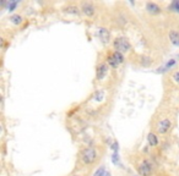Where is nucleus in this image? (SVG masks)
<instances>
[{
  "mask_svg": "<svg viewBox=\"0 0 179 176\" xmlns=\"http://www.w3.org/2000/svg\"><path fill=\"white\" fill-rule=\"evenodd\" d=\"M98 159V153L96 150V148L93 147H86L81 150L80 153V160L82 164L87 165V166H91L93 165Z\"/></svg>",
  "mask_w": 179,
  "mask_h": 176,
  "instance_id": "1",
  "label": "nucleus"
},
{
  "mask_svg": "<svg viewBox=\"0 0 179 176\" xmlns=\"http://www.w3.org/2000/svg\"><path fill=\"white\" fill-rule=\"evenodd\" d=\"M113 47L115 49V51H119V53H126V51H130L131 50V44L130 42L124 38V37H119V38H115L114 42H113Z\"/></svg>",
  "mask_w": 179,
  "mask_h": 176,
  "instance_id": "2",
  "label": "nucleus"
},
{
  "mask_svg": "<svg viewBox=\"0 0 179 176\" xmlns=\"http://www.w3.org/2000/svg\"><path fill=\"white\" fill-rule=\"evenodd\" d=\"M80 10L83 15H86L87 17H92L96 14V6L93 5V2L91 1H83L80 5Z\"/></svg>",
  "mask_w": 179,
  "mask_h": 176,
  "instance_id": "3",
  "label": "nucleus"
},
{
  "mask_svg": "<svg viewBox=\"0 0 179 176\" xmlns=\"http://www.w3.org/2000/svg\"><path fill=\"white\" fill-rule=\"evenodd\" d=\"M152 170H153V166L148 160H143V163L138 165V174L140 176H151Z\"/></svg>",
  "mask_w": 179,
  "mask_h": 176,
  "instance_id": "4",
  "label": "nucleus"
},
{
  "mask_svg": "<svg viewBox=\"0 0 179 176\" xmlns=\"http://www.w3.org/2000/svg\"><path fill=\"white\" fill-rule=\"evenodd\" d=\"M171 127H172V121L168 117H166V119H162L158 121L156 129H157V132L160 135H166L171 130Z\"/></svg>",
  "mask_w": 179,
  "mask_h": 176,
  "instance_id": "5",
  "label": "nucleus"
},
{
  "mask_svg": "<svg viewBox=\"0 0 179 176\" xmlns=\"http://www.w3.org/2000/svg\"><path fill=\"white\" fill-rule=\"evenodd\" d=\"M108 64L106 63H102V64H100L98 66H97V71H96V77H97V80H103L104 77H106V75H107L108 72Z\"/></svg>",
  "mask_w": 179,
  "mask_h": 176,
  "instance_id": "6",
  "label": "nucleus"
},
{
  "mask_svg": "<svg viewBox=\"0 0 179 176\" xmlns=\"http://www.w3.org/2000/svg\"><path fill=\"white\" fill-rule=\"evenodd\" d=\"M146 10H147V12H150L151 15H158V14L161 12V6H160L157 2L148 1V2H146Z\"/></svg>",
  "mask_w": 179,
  "mask_h": 176,
  "instance_id": "7",
  "label": "nucleus"
},
{
  "mask_svg": "<svg viewBox=\"0 0 179 176\" xmlns=\"http://www.w3.org/2000/svg\"><path fill=\"white\" fill-rule=\"evenodd\" d=\"M176 65H177V60H176V59H171V60H168L163 66H161V68L157 70V72H158V73H163V72L168 71L169 69L174 68Z\"/></svg>",
  "mask_w": 179,
  "mask_h": 176,
  "instance_id": "8",
  "label": "nucleus"
},
{
  "mask_svg": "<svg viewBox=\"0 0 179 176\" xmlns=\"http://www.w3.org/2000/svg\"><path fill=\"white\" fill-rule=\"evenodd\" d=\"M147 142L151 147H157L158 143H160V140H158V136L155 133V132H148L147 133Z\"/></svg>",
  "mask_w": 179,
  "mask_h": 176,
  "instance_id": "9",
  "label": "nucleus"
},
{
  "mask_svg": "<svg viewBox=\"0 0 179 176\" xmlns=\"http://www.w3.org/2000/svg\"><path fill=\"white\" fill-rule=\"evenodd\" d=\"M168 37H169V40L172 42V44H173V45L179 47V32L178 31L171 30V31H169V33H168Z\"/></svg>",
  "mask_w": 179,
  "mask_h": 176,
  "instance_id": "10",
  "label": "nucleus"
},
{
  "mask_svg": "<svg viewBox=\"0 0 179 176\" xmlns=\"http://www.w3.org/2000/svg\"><path fill=\"white\" fill-rule=\"evenodd\" d=\"M64 12H66V14H71V15H79L80 14V7L79 6H76V5H68V6H65L64 9Z\"/></svg>",
  "mask_w": 179,
  "mask_h": 176,
  "instance_id": "11",
  "label": "nucleus"
},
{
  "mask_svg": "<svg viewBox=\"0 0 179 176\" xmlns=\"http://www.w3.org/2000/svg\"><path fill=\"white\" fill-rule=\"evenodd\" d=\"M22 21H23V18H22V16H21V15L15 14V15H11V16H10V22H11V23H14V25H16V26L21 25V23H22Z\"/></svg>",
  "mask_w": 179,
  "mask_h": 176,
  "instance_id": "12",
  "label": "nucleus"
},
{
  "mask_svg": "<svg viewBox=\"0 0 179 176\" xmlns=\"http://www.w3.org/2000/svg\"><path fill=\"white\" fill-rule=\"evenodd\" d=\"M112 56L114 58V60L120 65V64H123L124 63V60H125V58H124V54L123 53H119V51H113L112 53Z\"/></svg>",
  "mask_w": 179,
  "mask_h": 176,
  "instance_id": "13",
  "label": "nucleus"
},
{
  "mask_svg": "<svg viewBox=\"0 0 179 176\" xmlns=\"http://www.w3.org/2000/svg\"><path fill=\"white\" fill-rule=\"evenodd\" d=\"M98 35H100V38L102 39V42H104V43L109 42V32H108L106 28H100Z\"/></svg>",
  "mask_w": 179,
  "mask_h": 176,
  "instance_id": "14",
  "label": "nucleus"
},
{
  "mask_svg": "<svg viewBox=\"0 0 179 176\" xmlns=\"http://www.w3.org/2000/svg\"><path fill=\"white\" fill-rule=\"evenodd\" d=\"M169 10L176 12V14H179V0H173L169 5Z\"/></svg>",
  "mask_w": 179,
  "mask_h": 176,
  "instance_id": "15",
  "label": "nucleus"
},
{
  "mask_svg": "<svg viewBox=\"0 0 179 176\" xmlns=\"http://www.w3.org/2000/svg\"><path fill=\"white\" fill-rule=\"evenodd\" d=\"M107 64H108V66H110V68H113V69H115V68H118V66H119V64L114 60V58L112 56V54H110V55H108Z\"/></svg>",
  "mask_w": 179,
  "mask_h": 176,
  "instance_id": "16",
  "label": "nucleus"
},
{
  "mask_svg": "<svg viewBox=\"0 0 179 176\" xmlns=\"http://www.w3.org/2000/svg\"><path fill=\"white\" fill-rule=\"evenodd\" d=\"M17 1H7L6 2V9L9 10V11H14L15 9H16V6H17Z\"/></svg>",
  "mask_w": 179,
  "mask_h": 176,
  "instance_id": "17",
  "label": "nucleus"
},
{
  "mask_svg": "<svg viewBox=\"0 0 179 176\" xmlns=\"http://www.w3.org/2000/svg\"><path fill=\"white\" fill-rule=\"evenodd\" d=\"M171 78L173 82H176L177 84H179V70H176L172 75H171Z\"/></svg>",
  "mask_w": 179,
  "mask_h": 176,
  "instance_id": "18",
  "label": "nucleus"
},
{
  "mask_svg": "<svg viewBox=\"0 0 179 176\" xmlns=\"http://www.w3.org/2000/svg\"><path fill=\"white\" fill-rule=\"evenodd\" d=\"M141 64H143V66H145V68H147V66H151V64H152V60H151L150 58H146V56H143V59H141Z\"/></svg>",
  "mask_w": 179,
  "mask_h": 176,
  "instance_id": "19",
  "label": "nucleus"
},
{
  "mask_svg": "<svg viewBox=\"0 0 179 176\" xmlns=\"http://www.w3.org/2000/svg\"><path fill=\"white\" fill-rule=\"evenodd\" d=\"M107 171H106V168L104 166H101L96 173H95V176H106Z\"/></svg>",
  "mask_w": 179,
  "mask_h": 176,
  "instance_id": "20",
  "label": "nucleus"
},
{
  "mask_svg": "<svg viewBox=\"0 0 179 176\" xmlns=\"http://www.w3.org/2000/svg\"><path fill=\"white\" fill-rule=\"evenodd\" d=\"M112 160H113V163L115 164V165H120V160H119V155H118V152L115 153H113V157H112Z\"/></svg>",
  "mask_w": 179,
  "mask_h": 176,
  "instance_id": "21",
  "label": "nucleus"
},
{
  "mask_svg": "<svg viewBox=\"0 0 179 176\" xmlns=\"http://www.w3.org/2000/svg\"><path fill=\"white\" fill-rule=\"evenodd\" d=\"M106 176H112V175H110V173H109V171H108L107 174H106Z\"/></svg>",
  "mask_w": 179,
  "mask_h": 176,
  "instance_id": "22",
  "label": "nucleus"
},
{
  "mask_svg": "<svg viewBox=\"0 0 179 176\" xmlns=\"http://www.w3.org/2000/svg\"><path fill=\"white\" fill-rule=\"evenodd\" d=\"M133 176H140V175H139V174H138V175H133Z\"/></svg>",
  "mask_w": 179,
  "mask_h": 176,
  "instance_id": "23",
  "label": "nucleus"
},
{
  "mask_svg": "<svg viewBox=\"0 0 179 176\" xmlns=\"http://www.w3.org/2000/svg\"><path fill=\"white\" fill-rule=\"evenodd\" d=\"M72 176H81V175H72Z\"/></svg>",
  "mask_w": 179,
  "mask_h": 176,
  "instance_id": "24",
  "label": "nucleus"
}]
</instances>
